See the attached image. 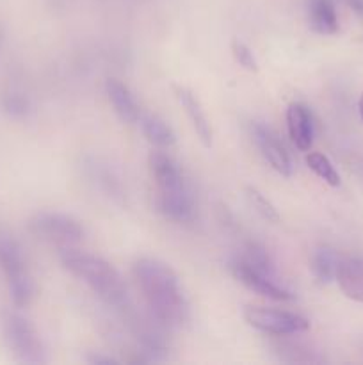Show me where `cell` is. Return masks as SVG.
Segmentation results:
<instances>
[{
    "instance_id": "14",
    "label": "cell",
    "mask_w": 363,
    "mask_h": 365,
    "mask_svg": "<svg viewBox=\"0 0 363 365\" xmlns=\"http://www.w3.org/2000/svg\"><path fill=\"white\" fill-rule=\"evenodd\" d=\"M308 18L317 34L331 36L338 31V16L333 0H308Z\"/></svg>"
},
{
    "instance_id": "8",
    "label": "cell",
    "mask_w": 363,
    "mask_h": 365,
    "mask_svg": "<svg viewBox=\"0 0 363 365\" xmlns=\"http://www.w3.org/2000/svg\"><path fill=\"white\" fill-rule=\"evenodd\" d=\"M230 271L244 287L256 292V294L263 296V298H269L273 299V302H288V299H294V294H292L290 291L280 287L273 278L258 273V271L253 269L251 266H248V264H246L244 260L238 259V257L230 262Z\"/></svg>"
},
{
    "instance_id": "1",
    "label": "cell",
    "mask_w": 363,
    "mask_h": 365,
    "mask_svg": "<svg viewBox=\"0 0 363 365\" xmlns=\"http://www.w3.org/2000/svg\"><path fill=\"white\" fill-rule=\"evenodd\" d=\"M134 277L149 312L167 328H182L189 323L191 309L177 273L162 260L142 257L134 264Z\"/></svg>"
},
{
    "instance_id": "20",
    "label": "cell",
    "mask_w": 363,
    "mask_h": 365,
    "mask_svg": "<svg viewBox=\"0 0 363 365\" xmlns=\"http://www.w3.org/2000/svg\"><path fill=\"white\" fill-rule=\"evenodd\" d=\"M2 110L13 120H23L31 113V100L21 91H7L0 100Z\"/></svg>"
},
{
    "instance_id": "7",
    "label": "cell",
    "mask_w": 363,
    "mask_h": 365,
    "mask_svg": "<svg viewBox=\"0 0 363 365\" xmlns=\"http://www.w3.org/2000/svg\"><path fill=\"white\" fill-rule=\"evenodd\" d=\"M28 232L43 241L56 245H73L82 241L84 228L71 216L59 212H39L28 221Z\"/></svg>"
},
{
    "instance_id": "9",
    "label": "cell",
    "mask_w": 363,
    "mask_h": 365,
    "mask_svg": "<svg viewBox=\"0 0 363 365\" xmlns=\"http://www.w3.org/2000/svg\"><path fill=\"white\" fill-rule=\"evenodd\" d=\"M251 138L255 141L256 148L262 153L263 159L269 163V166L274 171L281 175V177H290L292 175V163L288 153L285 152L283 145L280 139L274 135V132L269 127L262 123H253L251 125Z\"/></svg>"
},
{
    "instance_id": "26",
    "label": "cell",
    "mask_w": 363,
    "mask_h": 365,
    "mask_svg": "<svg viewBox=\"0 0 363 365\" xmlns=\"http://www.w3.org/2000/svg\"><path fill=\"white\" fill-rule=\"evenodd\" d=\"M358 109H359V116H362L363 120V95L359 96V102H358Z\"/></svg>"
},
{
    "instance_id": "19",
    "label": "cell",
    "mask_w": 363,
    "mask_h": 365,
    "mask_svg": "<svg viewBox=\"0 0 363 365\" xmlns=\"http://www.w3.org/2000/svg\"><path fill=\"white\" fill-rule=\"evenodd\" d=\"M306 166H308L320 180H324L327 185H331V187H338V185H340V175H338V171L335 170L331 160L327 159L324 153H308V155H306Z\"/></svg>"
},
{
    "instance_id": "15",
    "label": "cell",
    "mask_w": 363,
    "mask_h": 365,
    "mask_svg": "<svg viewBox=\"0 0 363 365\" xmlns=\"http://www.w3.org/2000/svg\"><path fill=\"white\" fill-rule=\"evenodd\" d=\"M141 128L144 138L148 139L152 145L159 146V148H167V146H173L177 141V135H174L173 128L159 118L157 114H146L141 118Z\"/></svg>"
},
{
    "instance_id": "2",
    "label": "cell",
    "mask_w": 363,
    "mask_h": 365,
    "mask_svg": "<svg viewBox=\"0 0 363 365\" xmlns=\"http://www.w3.org/2000/svg\"><path fill=\"white\" fill-rule=\"evenodd\" d=\"M149 175L157 187V210L174 223H189L194 217V196L180 166L162 152L148 157Z\"/></svg>"
},
{
    "instance_id": "24",
    "label": "cell",
    "mask_w": 363,
    "mask_h": 365,
    "mask_svg": "<svg viewBox=\"0 0 363 365\" xmlns=\"http://www.w3.org/2000/svg\"><path fill=\"white\" fill-rule=\"evenodd\" d=\"M88 362L91 365H110V364H120L116 359L112 356H105V355H89L88 356Z\"/></svg>"
},
{
    "instance_id": "12",
    "label": "cell",
    "mask_w": 363,
    "mask_h": 365,
    "mask_svg": "<svg viewBox=\"0 0 363 365\" xmlns=\"http://www.w3.org/2000/svg\"><path fill=\"white\" fill-rule=\"evenodd\" d=\"M105 93L114 113L117 114V118L123 123H135V121H139V118H141L139 106L135 102L134 95L130 93V89L123 82H120L117 78H109V81H105Z\"/></svg>"
},
{
    "instance_id": "17",
    "label": "cell",
    "mask_w": 363,
    "mask_h": 365,
    "mask_svg": "<svg viewBox=\"0 0 363 365\" xmlns=\"http://www.w3.org/2000/svg\"><path fill=\"white\" fill-rule=\"evenodd\" d=\"M274 353L278 359L285 364H308V362H319V359L310 355L308 349L301 344V342L285 341L283 335H280V341L273 344Z\"/></svg>"
},
{
    "instance_id": "6",
    "label": "cell",
    "mask_w": 363,
    "mask_h": 365,
    "mask_svg": "<svg viewBox=\"0 0 363 365\" xmlns=\"http://www.w3.org/2000/svg\"><path fill=\"white\" fill-rule=\"evenodd\" d=\"M242 316L249 327L263 331V334L274 335V337L298 335L310 328L308 319H305L302 316L285 312V310L267 309V307H246Z\"/></svg>"
},
{
    "instance_id": "23",
    "label": "cell",
    "mask_w": 363,
    "mask_h": 365,
    "mask_svg": "<svg viewBox=\"0 0 363 365\" xmlns=\"http://www.w3.org/2000/svg\"><path fill=\"white\" fill-rule=\"evenodd\" d=\"M231 52H233L235 61H237L244 70L258 71V63H256L255 53H253V50L249 48L246 43L237 41V39H235V41L231 43Z\"/></svg>"
},
{
    "instance_id": "5",
    "label": "cell",
    "mask_w": 363,
    "mask_h": 365,
    "mask_svg": "<svg viewBox=\"0 0 363 365\" xmlns=\"http://www.w3.org/2000/svg\"><path fill=\"white\" fill-rule=\"evenodd\" d=\"M0 269L6 277L13 305L16 309H25L34 296V282L20 246L7 235H0Z\"/></svg>"
},
{
    "instance_id": "18",
    "label": "cell",
    "mask_w": 363,
    "mask_h": 365,
    "mask_svg": "<svg viewBox=\"0 0 363 365\" xmlns=\"http://www.w3.org/2000/svg\"><path fill=\"white\" fill-rule=\"evenodd\" d=\"M241 260H244L248 266H251L253 269H256L258 273L265 274V277L274 278V262L270 259L269 252L263 248L258 242H248L246 248L242 250V255L238 257Z\"/></svg>"
},
{
    "instance_id": "16",
    "label": "cell",
    "mask_w": 363,
    "mask_h": 365,
    "mask_svg": "<svg viewBox=\"0 0 363 365\" xmlns=\"http://www.w3.org/2000/svg\"><path fill=\"white\" fill-rule=\"evenodd\" d=\"M340 257L331 248H319L312 255V271L320 284H330L337 278Z\"/></svg>"
},
{
    "instance_id": "27",
    "label": "cell",
    "mask_w": 363,
    "mask_h": 365,
    "mask_svg": "<svg viewBox=\"0 0 363 365\" xmlns=\"http://www.w3.org/2000/svg\"><path fill=\"white\" fill-rule=\"evenodd\" d=\"M4 39H6V32L0 29V48H2V45H4Z\"/></svg>"
},
{
    "instance_id": "10",
    "label": "cell",
    "mask_w": 363,
    "mask_h": 365,
    "mask_svg": "<svg viewBox=\"0 0 363 365\" xmlns=\"http://www.w3.org/2000/svg\"><path fill=\"white\" fill-rule=\"evenodd\" d=\"M287 130L292 145L299 152H308L313 145V120L308 107L302 103H290L287 109Z\"/></svg>"
},
{
    "instance_id": "13",
    "label": "cell",
    "mask_w": 363,
    "mask_h": 365,
    "mask_svg": "<svg viewBox=\"0 0 363 365\" xmlns=\"http://www.w3.org/2000/svg\"><path fill=\"white\" fill-rule=\"evenodd\" d=\"M335 280L349 299L363 303V259H342Z\"/></svg>"
},
{
    "instance_id": "22",
    "label": "cell",
    "mask_w": 363,
    "mask_h": 365,
    "mask_svg": "<svg viewBox=\"0 0 363 365\" xmlns=\"http://www.w3.org/2000/svg\"><path fill=\"white\" fill-rule=\"evenodd\" d=\"M91 177L95 178L96 184L107 192V195H112V196H123L121 195V184H120V178L109 170V168H103L100 166L98 163L93 164L91 166Z\"/></svg>"
},
{
    "instance_id": "3",
    "label": "cell",
    "mask_w": 363,
    "mask_h": 365,
    "mask_svg": "<svg viewBox=\"0 0 363 365\" xmlns=\"http://www.w3.org/2000/svg\"><path fill=\"white\" fill-rule=\"evenodd\" d=\"M60 262L73 277L89 285V289L107 305L114 309H127V285L114 266L102 257L66 248L60 252Z\"/></svg>"
},
{
    "instance_id": "4",
    "label": "cell",
    "mask_w": 363,
    "mask_h": 365,
    "mask_svg": "<svg viewBox=\"0 0 363 365\" xmlns=\"http://www.w3.org/2000/svg\"><path fill=\"white\" fill-rule=\"evenodd\" d=\"M6 344L14 360L25 365L46 362V349L34 324L18 312H6L2 317Z\"/></svg>"
},
{
    "instance_id": "11",
    "label": "cell",
    "mask_w": 363,
    "mask_h": 365,
    "mask_svg": "<svg viewBox=\"0 0 363 365\" xmlns=\"http://www.w3.org/2000/svg\"><path fill=\"white\" fill-rule=\"evenodd\" d=\"M174 96L180 102L182 109L187 114L189 121H191L192 128L198 134L199 141L210 148L212 146V127H210V121L206 118L205 110H203L201 103H199L198 96L191 91V89L184 88V86H174Z\"/></svg>"
},
{
    "instance_id": "21",
    "label": "cell",
    "mask_w": 363,
    "mask_h": 365,
    "mask_svg": "<svg viewBox=\"0 0 363 365\" xmlns=\"http://www.w3.org/2000/svg\"><path fill=\"white\" fill-rule=\"evenodd\" d=\"M246 196H248L249 203H251L253 209L260 214L265 221L269 223H278L280 221V214H278L276 207L262 195L256 187H248L246 189Z\"/></svg>"
},
{
    "instance_id": "25",
    "label": "cell",
    "mask_w": 363,
    "mask_h": 365,
    "mask_svg": "<svg viewBox=\"0 0 363 365\" xmlns=\"http://www.w3.org/2000/svg\"><path fill=\"white\" fill-rule=\"evenodd\" d=\"M345 2H347L349 6L356 11V13L363 14V0H345Z\"/></svg>"
}]
</instances>
